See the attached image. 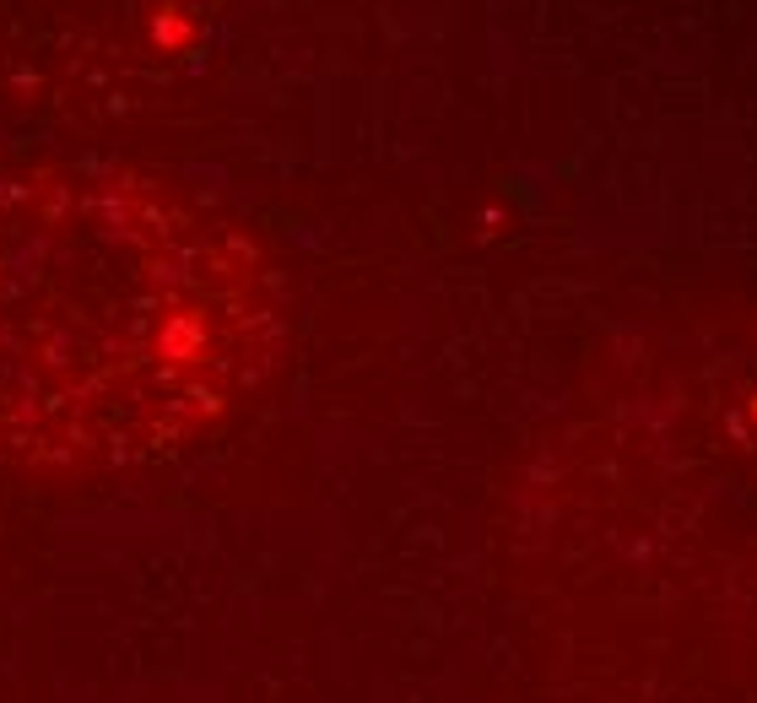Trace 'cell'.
<instances>
[{
    "instance_id": "6da1fadb",
    "label": "cell",
    "mask_w": 757,
    "mask_h": 703,
    "mask_svg": "<svg viewBox=\"0 0 757 703\" xmlns=\"http://www.w3.org/2000/svg\"><path fill=\"white\" fill-rule=\"evenodd\" d=\"M255 249L114 168H0V460L157 466L255 384Z\"/></svg>"
}]
</instances>
